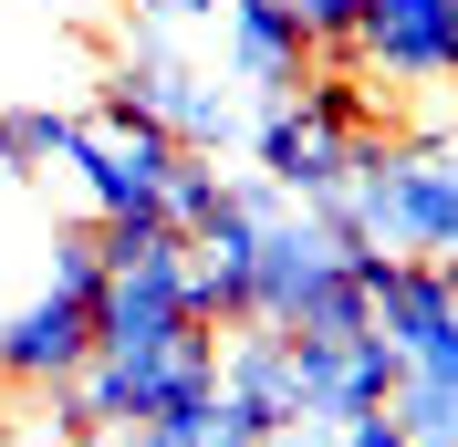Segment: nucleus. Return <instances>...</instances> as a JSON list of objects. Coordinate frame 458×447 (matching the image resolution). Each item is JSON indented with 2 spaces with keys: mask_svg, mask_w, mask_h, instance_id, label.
<instances>
[{
  "mask_svg": "<svg viewBox=\"0 0 458 447\" xmlns=\"http://www.w3.org/2000/svg\"><path fill=\"white\" fill-rule=\"evenodd\" d=\"M73 447H177V437H167L157 417H105L94 437H73Z\"/></svg>",
  "mask_w": 458,
  "mask_h": 447,
  "instance_id": "11",
  "label": "nucleus"
},
{
  "mask_svg": "<svg viewBox=\"0 0 458 447\" xmlns=\"http://www.w3.org/2000/svg\"><path fill=\"white\" fill-rule=\"evenodd\" d=\"M94 291H105V229L63 219L53 250H42V281L0 312V385L53 395L94 364Z\"/></svg>",
  "mask_w": 458,
  "mask_h": 447,
  "instance_id": "3",
  "label": "nucleus"
},
{
  "mask_svg": "<svg viewBox=\"0 0 458 447\" xmlns=\"http://www.w3.org/2000/svg\"><path fill=\"white\" fill-rule=\"evenodd\" d=\"M354 73L386 94H458V0H365Z\"/></svg>",
  "mask_w": 458,
  "mask_h": 447,
  "instance_id": "6",
  "label": "nucleus"
},
{
  "mask_svg": "<svg viewBox=\"0 0 458 447\" xmlns=\"http://www.w3.org/2000/svg\"><path fill=\"white\" fill-rule=\"evenodd\" d=\"M219 198H229V167H219V156H177V177H167V229H177V240H199V229L219 219Z\"/></svg>",
  "mask_w": 458,
  "mask_h": 447,
  "instance_id": "9",
  "label": "nucleus"
},
{
  "mask_svg": "<svg viewBox=\"0 0 458 447\" xmlns=\"http://www.w3.org/2000/svg\"><path fill=\"white\" fill-rule=\"evenodd\" d=\"M437 281H448V302H458V260H437Z\"/></svg>",
  "mask_w": 458,
  "mask_h": 447,
  "instance_id": "14",
  "label": "nucleus"
},
{
  "mask_svg": "<svg viewBox=\"0 0 458 447\" xmlns=\"http://www.w3.org/2000/svg\"><path fill=\"white\" fill-rule=\"evenodd\" d=\"M334 219L386 260H458V125H417V136H386L365 146L354 188L334 198Z\"/></svg>",
  "mask_w": 458,
  "mask_h": 447,
  "instance_id": "1",
  "label": "nucleus"
},
{
  "mask_svg": "<svg viewBox=\"0 0 458 447\" xmlns=\"http://www.w3.org/2000/svg\"><path fill=\"white\" fill-rule=\"evenodd\" d=\"M375 136H386L375 84L323 63L302 94H282V105H260V114H250V177H271L292 208H334V198L354 188V167H365V146H375Z\"/></svg>",
  "mask_w": 458,
  "mask_h": 447,
  "instance_id": "2",
  "label": "nucleus"
},
{
  "mask_svg": "<svg viewBox=\"0 0 458 447\" xmlns=\"http://www.w3.org/2000/svg\"><path fill=\"white\" fill-rule=\"evenodd\" d=\"M219 406H240V417H260V426H292V417H302L292 343H282V333H260V323L219 333Z\"/></svg>",
  "mask_w": 458,
  "mask_h": 447,
  "instance_id": "8",
  "label": "nucleus"
},
{
  "mask_svg": "<svg viewBox=\"0 0 458 447\" xmlns=\"http://www.w3.org/2000/svg\"><path fill=\"white\" fill-rule=\"evenodd\" d=\"M199 323L188 302V240L177 229H105V291H94V354H146Z\"/></svg>",
  "mask_w": 458,
  "mask_h": 447,
  "instance_id": "4",
  "label": "nucleus"
},
{
  "mask_svg": "<svg viewBox=\"0 0 458 447\" xmlns=\"http://www.w3.org/2000/svg\"><path fill=\"white\" fill-rule=\"evenodd\" d=\"M188 447H271V426H260V417H240V406H208V417L188 426Z\"/></svg>",
  "mask_w": 458,
  "mask_h": 447,
  "instance_id": "10",
  "label": "nucleus"
},
{
  "mask_svg": "<svg viewBox=\"0 0 458 447\" xmlns=\"http://www.w3.org/2000/svg\"><path fill=\"white\" fill-rule=\"evenodd\" d=\"M114 94H125L177 156H229V146H250V105H240L208 63H188V53H125Z\"/></svg>",
  "mask_w": 458,
  "mask_h": 447,
  "instance_id": "5",
  "label": "nucleus"
},
{
  "mask_svg": "<svg viewBox=\"0 0 458 447\" xmlns=\"http://www.w3.org/2000/svg\"><path fill=\"white\" fill-rule=\"evenodd\" d=\"M219 73H229V94L260 114V105H282V94H302L323 63H313V31H302L292 0H229L219 11Z\"/></svg>",
  "mask_w": 458,
  "mask_h": 447,
  "instance_id": "7",
  "label": "nucleus"
},
{
  "mask_svg": "<svg viewBox=\"0 0 458 447\" xmlns=\"http://www.w3.org/2000/svg\"><path fill=\"white\" fill-rule=\"evenodd\" d=\"M334 437L344 447H406V426H396V406H365V417H344Z\"/></svg>",
  "mask_w": 458,
  "mask_h": 447,
  "instance_id": "12",
  "label": "nucleus"
},
{
  "mask_svg": "<svg viewBox=\"0 0 458 447\" xmlns=\"http://www.w3.org/2000/svg\"><path fill=\"white\" fill-rule=\"evenodd\" d=\"M271 447H344L334 426H313V417H292V426H271Z\"/></svg>",
  "mask_w": 458,
  "mask_h": 447,
  "instance_id": "13",
  "label": "nucleus"
}]
</instances>
